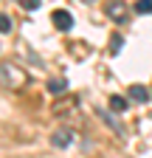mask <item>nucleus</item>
Returning <instances> with one entry per match:
<instances>
[{
    "instance_id": "7",
    "label": "nucleus",
    "mask_w": 152,
    "mask_h": 158,
    "mask_svg": "<svg viewBox=\"0 0 152 158\" xmlns=\"http://www.w3.org/2000/svg\"><path fill=\"white\" fill-rule=\"evenodd\" d=\"M48 90L56 93V96H62L68 90V82H65V79H51V82H48Z\"/></svg>"
},
{
    "instance_id": "10",
    "label": "nucleus",
    "mask_w": 152,
    "mask_h": 158,
    "mask_svg": "<svg viewBox=\"0 0 152 158\" xmlns=\"http://www.w3.org/2000/svg\"><path fill=\"white\" fill-rule=\"evenodd\" d=\"M6 31H11V20L9 14H0V34H6Z\"/></svg>"
},
{
    "instance_id": "6",
    "label": "nucleus",
    "mask_w": 152,
    "mask_h": 158,
    "mask_svg": "<svg viewBox=\"0 0 152 158\" xmlns=\"http://www.w3.org/2000/svg\"><path fill=\"white\" fill-rule=\"evenodd\" d=\"M130 96L135 99V102H149V90H146L144 85H132V88H130Z\"/></svg>"
},
{
    "instance_id": "4",
    "label": "nucleus",
    "mask_w": 152,
    "mask_h": 158,
    "mask_svg": "<svg viewBox=\"0 0 152 158\" xmlns=\"http://www.w3.org/2000/svg\"><path fill=\"white\" fill-rule=\"evenodd\" d=\"M51 110H54V116H68V113H76V99H73V96L59 99V102H56Z\"/></svg>"
},
{
    "instance_id": "3",
    "label": "nucleus",
    "mask_w": 152,
    "mask_h": 158,
    "mask_svg": "<svg viewBox=\"0 0 152 158\" xmlns=\"http://www.w3.org/2000/svg\"><path fill=\"white\" fill-rule=\"evenodd\" d=\"M51 20H54V26L62 28V31H68V28L73 26V17H70V11H65V9H54V11H51Z\"/></svg>"
},
{
    "instance_id": "8",
    "label": "nucleus",
    "mask_w": 152,
    "mask_h": 158,
    "mask_svg": "<svg viewBox=\"0 0 152 158\" xmlns=\"http://www.w3.org/2000/svg\"><path fill=\"white\" fill-rule=\"evenodd\" d=\"M110 107L116 110V113L127 110V99H124V96H110Z\"/></svg>"
},
{
    "instance_id": "2",
    "label": "nucleus",
    "mask_w": 152,
    "mask_h": 158,
    "mask_svg": "<svg viewBox=\"0 0 152 158\" xmlns=\"http://www.w3.org/2000/svg\"><path fill=\"white\" fill-rule=\"evenodd\" d=\"M51 144H54L56 150L70 147V144H73V130H70V127H56V130L51 133Z\"/></svg>"
},
{
    "instance_id": "9",
    "label": "nucleus",
    "mask_w": 152,
    "mask_h": 158,
    "mask_svg": "<svg viewBox=\"0 0 152 158\" xmlns=\"http://www.w3.org/2000/svg\"><path fill=\"white\" fill-rule=\"evenodd\" d=\"M135 11L138 14H152V0H138V3H135Z\"/></svg>"
},
{
    "instance_id": "1",
    "label": "nucleus",
    "mask_w": 152,
    "mask_h": 158,
    "mask_svg": "<svg viewBox=\"0 0 152 158\" xmlns=\"http://www.w3.org/2000/svg\"><path fill=\"white\" fill-rule=\"evenodd\" d=\"M0 85H3L6 90H23L28 85V73L17 62L6 59V62H0Z\"/></svg>"
},
{
    "instance_id": "11",
    "label": "nucleus",
    "mask_w": 152,
    "mask_h": 158,
    "mask_svg": "<svg viewBox=\"0 0 152 158\" xmlns=\"http://www.w3.org/2000/svg\"><path fill=\"white\" fill-rule=\"evenodd\" d=\"M20 6H26L28 11H34L37 6H40V0H23V3H20Z\"/></svg>"
},
{
    "instance_id": "5",
    "label": "nucleus",
    "mask_w": 152,
    "mask_h": 158,
    "mask_svg": "<svg viewBox=\"0 0 152 158\" xmlns=\"http://www.w3.org/2000/svg\"><path fill=\"white\" fill-rule=\"evenodd\" d=\"M107 14L116 20V23H124V20H127V6L124 3H110L107 6Z\"/></svg>"
}]
</instances>
